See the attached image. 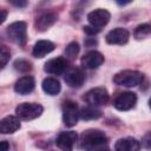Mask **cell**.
Wrapping results in <instances>:
<instances>
[{
  "mask_svg": "<svg viewBox=\"0 0 151 151\" xmlns=\"http://www.w3.org/2000/svg\"><path fill=\"white\" fill-rule=\"evenodd\" d=\"M80 145L85 151H109L107 137L97 129L84 131L80 136Z\"/></svg>",
  "mask_w": 151,
  "mask_h": 151,
  "instance_id": "cell-1",
  "label": "cell"
},
{
  "mask_svg": "<svg viewBox=\"0 0 151 151\" xmlns=\"http://www.w3.org/2000/svg\"><path fill=\"white\" fill-rule=\"evenodd\" d=\"M144 79V74L140 73L139 71L134 70H124L118 72L113 77V83L119 86H125V87H134L139 85Z\"/></svg>",
  "mask_w": 151,
  "mask_h": 151,
  "instance_id": "cell-2",
  "label": "cell"
},
{
  "mask_svg": "<svg viewBox=\"0 0 151 151\" xmlns=\"http://www.w3.org/2000/svg\"><path fill=\"white\" fill-rule=\"evenodd\" d=\"M8 38L19 46H24L27 41V25L25 21H14L7 27Z\"/></svg>",
  "mask_w": 151,
  "mask_h": 151,
  "instance_id": "cell-3",
  "label": "cell"
},
{
  "mask_svg": "<svg viewBox=\"0 0 151 151\" xmlns=\"http://www.w3.org/2000/svg\"><path fill=\"white\" fill-rule=\"evenodd\" d=\"M42 106L37 103H21L17 106V117L24 120H32L38 118L42 113Z\"/></svg>",
  "mask_w": 151,
  "mask_h": 151,
  "instance_id": "cell-4",
  "label": "cell"
},
{
  "mask_svg": "<svg viewBox=\"0 0 151 151\" xmlns=\"http://www.w3.org/2000/svg\"><path fill=\"white\" fill-rule=\"evenodd\" d=\"M84 100L88 105L97 107L100 105H105L109 101V93L104 87H94L85 93Z\"/></svg>",
  "mask_w": 151,
  "mask_h": 151,
  "instance_id": "cell-5",
  "label": "cell"
},
{
  "mask_svg": "<svg viewBox=\"0 0 151 151\" xmlns=\"http://www.w3.org/2000/svg\"><path fill=\"white\" fill-rule=\"evenodd\" d=\"M79 109L78 105L72 100H66L63 105V122L66 126L72 127L78 123Z\"/></svg>",
  "mask_w": 151,
  "mask_h": 151,
  "instance_id": "cell-6",
  "label": "cell"
},
{
  "mask_svg": "<svg viewBox=\"0 0 151 151\" xmlns=\"http://www.w3.org/2000/svg\"><path fill=\"white\" fill-rule=\"evenodd\" d=\"M110 18H111L110 12L106 9H103V8L94 9L87 14V20H88L90 25L98 29H100L103 26H105L110 21Z\"/></svg>",
  "mask_w": 151,
  "mask_h": 151,
  "instance_id": "cell-7",
  "label": "cell"
},
{
  "mask_svg": "<svg viewBox=\"0 0 151 151\" xmlns=\"http://www.w3.org/2000/svg\"><path fill=\"white\" fill-rule=\"evenodd\" d=\"M137 103V96L133 92H123L113 101V106L119 111H129L134 107Z\"/></svg>",
  "mask_w": 151,
  "mask_h": 151,
  "instance_id": "cell-8",
  "label": "cell"
},
{
  "mask_svg": "<svg viewBox=\"0 0 151 151\" xmlns=\"http://www.w3.org/2000/svg\"><path fill=\"white\" fill-rule=\"evenodd\" d=\"M64 80L70 87L78 88L80 87L85 81V74L81 70L77 67H68L64 72Z\"/></svg>",
  "mask_w": 151,
  "mask_h": 151,
  "instance_id": "cell-9",
  "label": "cell"
},
{
  "mask_svg": "<svg viewBox=\"0 0 151 151\" xmlns=\"http://www.w3.org/2000/svg\"><path fill=\"white\" fill-rule=\"evenodd\" d=\"M77 139H78V136L74 131H64L59 133V136L57 137L55 145L61 151H72Z\"/></svg>",
  "mask_w": 151,
  "mask_h": 151,
  "instance_id": "cell-10",
  "label": "cell"
},
{
  "mask_svg": "<svg viewBox=\"0 0 151 151\" xmlns=\"http://www.w3.org/2000/svg\"><path fill=\"white\" fill-rule=\"evenodd\" d=\"M129 38H130V33L126 28L117 27V28L111 29L106 34L105 40L110 45H124L129 41Z\"/></svg>",
  "mask_w": 151,
  "mask_h": 151,
  "instance_id": "cell-11",
  "label": "cell"
},
{
  "mask_svg": "<svg viewBox=\"0 0 151 151\" xmlns=\"http://www.w3.org/2000/svg\"><path fill=\"white\" fill-rule=\"evenodd\" d=\"M68 68V61L63 58V57H58V58H53L50 59L46 64H45V72L50 73V74H64V72Z\"/></svg>",
  "mask_w": 151,
  "mask_h": 151,
  "instance_id": "cell-12",
  "label": "cell"
},
{
  "mask_svg": "<svg viewBox=\"0 0 151 151\" xmlns=\"http://www.w3.org/2000/svg\"><path fill=\"white\" fill-rule=\"evenodd\" d=\"M104 63V55L98 51H90L81 58V65L85 68L93 70Z\"/></svg>",
  "mask_w": 151,
  "mask_h": 151,
  "instance_id": "cell-13",
  "label": "cell"
},
{
  "mask_svg": "<svg viewBox=\"0 0 151 151\" xmlns=\"http://www.w3.org/2000/svg\"><path fill=\"white\" fill-rule=\"evenodd\" d=\"M35 80L32 76H24L21 77L14 85V91L19 94H28L34 90Z\"/></svg>",
  "mask_w": 151,
  "mask_h": 151,
  "instance_id": "cell-14",
  "label": "cell"
},
{
  "mask_svg": "<svg viewBox=\"0 0 151 151\" xmlns=\"http://www.w3.org/2000/svg\"><path fill=\"white\" fill-rule=\"evenodd\" d=\"M140 150V143L132 138H120L114 143V151H139Z\"/></svg>",
  "mask_w": 151,
  "mask_h": 151,
  "instance_id": "cell-15",
  "label": "cell"
},
{
  "mask_svg": "<svg viewBox=\"0 0 151 151\" xmlns=\"http://www.w3.org/2000/svg\"><path fill=\"white\" fill-rule=\"evenodd\" d=\"M20 129V120L15 116H7L0 120V133H13Z\"/></svg>",
  "mask_w": 151,
  "mask_h": 151,
  "instance_id": "cell-16",
  "label": "cell"
},
{
  "mask_svg": "<svg viewBox=\"0 0 151 151\" xmlns=\"http://www.w3.org/2000/svg\"><path fill=\"white\" fill-rule=\"evenodd\" d=\"M57 20V15L52 12H46V13H42L40 14L37 19H35V28L37 31H46L47 28H50Z\"/></svg>",
  "mask_w": 151,
  "mask_h": 151,
  "instance_id": "cell-17",
  "label": "cell"
},
{
  "mask_svg": "<svg viewBox=\"0 0 151 151\" xmlns=\"http://www.w3.org/2000/svg\"><path fill=\"white\" fill-rule=\"evenodd\" d=\"M54 50V44L50 40H39L35 42L32 54L35 58H44L46 54L51 53Z\"/></svg>",
  "mask_w": 151,
  "mask_h": 151,
  "instance_id": "cell-18",
  "label": "cell"
},
{
  "mask_svg": "<svg viewBox=\"0 0 151 151\" xmlns=\"http://www.w3.org/2000/svg\"><path fill=\"white\" fill-rule=\"evenodd\" d=\"M41 86H42L44 92L50 94V96H55L61 90V85H60L59 80L55 79V78H52V77H48V78L44 79Z\"/></svg>",
  "mask_w": 151,
  "mask_h": 151,
  "instance_id": "cell-19",
  "label": "cell"
},
{
  "mask_svg": "<svg viewBox=\"0 0 151 151\" xmlns=\"http://www.w3.org/2000/svg\"><path fill=\"white\" fill-rule=\"evenodd\" d=\"M101 116V111L94 106H85L81 110H79V118L84 120H92V119H98Z\"/></svg>",
  "mask_w": 151,
  "mask_h": 151,
  "instance_id": "cell-20",
  "label": "cell"
},
{
  "mask_svg": "<svg viewBox=\"0 0 151 151\" xmlns=\"http://www.w3.org/2000/svg\"><path fill=\"white\" fill-rule=\"evenodd\" d=\"M151 33V26L149 24H142V25H138L133 32V35L137 40H140V39H145L150 35Z\"/></svg>",
  "mask_w": 151,
  "mask_h": 151,
  "instance_id": "cell-21",
  "label": "cell"
},
{
  "mask_svg": "<svg viewBox=\"0 0 151 151\" xmlns=\"http://www.w3.org/2000/svg\"><path fill=\"white\" fill-rule=\"evenodd\" d=\"M64 53H65V59H66L67 61H68V60H74L76 57H77L78 53H79V45H78V42H76V41L70 42V44L66 46Z\"/></svg>",
  "mask_w": 151,
  "mask_h": 151,
  "instance_id": "cell-22",
  "label": "cell"
},
{
  "mask_svg": "<svg viewBox=\"0 0 151 151\" xmlns=\"http://www.w3.org/2000/svg\"><path fill=\"white\" fill-rule=\"evenodd\" d=\"M11 58V51L9 48L4 45V44H0V68H2L9 60Z\"/></svg>",
  "mask_w": 151,
  "mask_h": 151,
  "instance_id": "cell-23",
  "label": "cell"
},
{
  "mask_svg": "<svg viewBox=\"0 0 151 151\" xmlns=\"http://www.w3.org/2000/svg\"><path fill=\"white\" fill-rule=\"evenodd\" d=\"M13 66H14V68L17 71L22 72V73H26V72H28V71L32 70L31 63L27 61V60H25V59H18V60H15Z\"/></svg>",
  "mask_w": 151,
  "mask_h": 151,
  "instance_id": "cell-24",
  "label": "cell"
},
{
  "mask_svg": "<svg viewBox=\"0 0 151 151\" xmlns=\"http://www.w3.org/2000/svg\"><path fill=\"white\" fill-rule=\"evenodd\" d=\"M99 31H100V29L94 28V27H92L91 25H88V26H84V32H85L86 34H88V35H94V34H97Z\"/></svg>",
  "mask_w": 151,
  "mask_h": 151,
  "instance_id": "cell-25",
  "label": "cell"
},
{
  "mask_svg": "<svg viewBox=\"0 0 151 151\" xmlns=\"http://www.w3.org/2000/svg\"><path fill=\"white\" fill-rule=\"evenodd\" d=\"M9 144L6 140H0V151H8Z\"/></svg>",
  "mask_w": 151,
  "mask_h": 151,
  "instance_id": "cell-26",
  "label": "cell"
},
{
  "mask_svg": "<svg viewBox=\"0 0 151 151\" xmlns=\"http://www.w3.org/2000/svg\"><path fill=\"white\" fill-rule=\"evenodd\" d=\"M6 17H7V12L0 8V24H2L6 20Z\"/></svg>",
  "mask_w": 151,
  "mask_h": 151,
  "instance_id": "cell-27",
  "label": "cell"
},
{
  "mask_svg": "<svg viewBox=\"0 0 151 151\" xmlns=\"http://www.w3.org/2000/svg\"><path fill=\"white\" fill-rule=\"evenodd\" d=\"M12 4H13L14 6H18V7H25V6L27 5L26 1H12Z\"/></svg>",
  "mask_w": 151,
  "mask_h": 151,
  "instance_id": "cell-28",
  "label": "cell"
},
{
  "mask_svg": "<svg viewBox=\"0 0 151 151\" xmlns=\"http://www.w3.org/2000/svg\"><path fill=\"white\" fill-rule=\"evenodd\" d=\"M149 139H150V133H147L144 138V144H145V147L149 149Z\"/></svg>",
  "mask_w": 151,
  "mask_h": 151,
  "instance_id": "cell-29",
  "label": "cell"
}]
</instances>
